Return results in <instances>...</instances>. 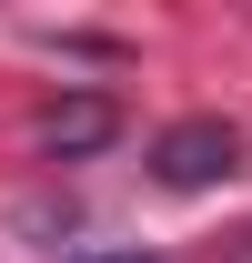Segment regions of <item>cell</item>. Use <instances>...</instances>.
Wrapping results in <instances>:
<instances>
[{
    "mask_svg": "<svg viewBox=\"0 0 252 263\" xmlns=\"http://www.w3.org/2000/svg\"><path fill=\"white\" fill-rule=\"evenodd\" d=\"M91 263H152V253H91Z\"/></svg>",
    "mask_w": 252,
    "mask_h": 263,
    "instance_id": "cell-4",
    "label": "cell"
},
{
    "mask_svg": "<svg viewBox=\"0 0 252 263\" xmlns=\"http://www.w3.org/2000/svg\"><path fill=\"white\" fill-rule=\"evenodd\" d=\"M222 263H252V233H242V243H222Z\"/></svg>",
    "mask_w": 252,
    "mask_h": 263,
    "instance_id": "cell-3",
    "label": "cell"
},
{
    "mask_svg": "<svg viewBox=\"0 0 252 263\" xmlns=\"http://www.w3.org/2000/svg\"><path fill=\"white\" fill-rule=\"evenodd\" d=\"M111 132H121V111H111V101H61V111H40V152H51V162H81V152H101V142H111Z\"/></svg>",
    "mask_w": 252,
    "mask_h": 263,
    "instance_id": "cell-2",
    "label": "cell"
},
{
    "mask_svg": "<svg viewBox=\"0 0 252 263\" xmlns=\"http://www.w3.org/2000/svg\"><path fill=\"white\" fill-rule=\"evenodd\" d=\"M232 172H242V132L222 122V111H192V122H172L152 142V182H172V193H212Z\"/></svg>",
    "mask_w": 252,
    "mask_h": 263,
    "instance_id": "cell-1",
    "label": "cell"
}]
</instances>
